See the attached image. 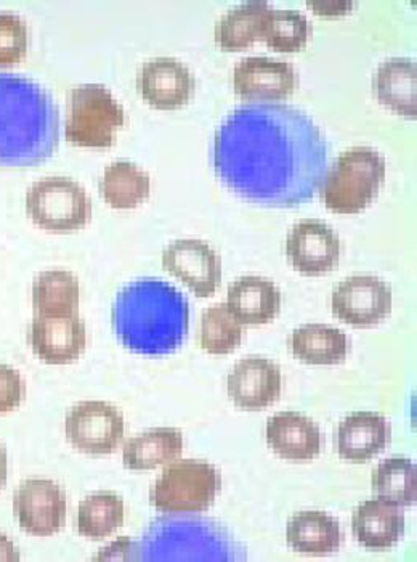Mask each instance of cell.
<instances>
[{"instance_id": "obj_14", "label": "cell", "mask_w": 417, "mask_h": 562, "mask_svg": "<svg viewBox=\"0 0 417 562\" xmlns=\"http://www.w3.org/2000/svg\"><path fill=\"white\" fill-rule=\"evenodd\" d=\"M31 350L47 366H69L86 352L87 329L79 314L66 317L34 315L27 331Z\"/></svg>"}, {"instance_id": "obj_23", "label": "cell", "mask_w": 417, "mask_h": 562, "mask_svg": "<svg viewBox=\"0 0 417 562\" xmlns=\"http://www.w3.org/2000/svg\"><path fill=\"white\" fill-rule=\"evenodd\" d=\"M290 349L295 359L308 366H339L349 356L350 341L342 329L308 324L292 333Z\"/></svg>"}, {"instance_id": "obj_16", "label": "cell", "mask_w": 417, "mask_h": 562, "mask_svg": "<svg viewBox=\"0 0 417 562\" xmlns=\"http://www.w3.org/2000/svg\"><path fill=\"white\" fill-rule=\"evenodd\" d=\"M221 539L218 533L208 536L206 522L190 520H156L142 540L135 560L177 561L198 560L194 551L206 550V540Z\"/></svg>"}, {"instance_id": "obj_26", "label": "cell", "mask_w": 417, "mask_h": 562, "mask_svg": "<svg viewBox=\"0 0 417 562\" xmlns=\"http://www.w3.org/2000/svg\"><path fill=\"white\" fill-rule=\"evenodd\" d=\"M79 300L81 286L78 277L68 270H45L33 281L34 315L66 317L78 314Z\"/></svg>"}, {"instance_id": "obj_13", "label": "cell", "mask_w": 417, "mask_h": 562, "mask_svg": "<svg viewBox=\"0 0 417 562\" xmlns=\"http://www.w3.org/2000/svg\"><path fill=\"white\" fill-rule=\"evenodd\" d=\"M162 266L198 297H211L221 286V256L201 239L170 243L162 252Z\"/></svg>"}, {"instance_id": "obj_7", "label": "cell", "mask_w": 417, "mask_h": 562, "mask_svg": "<svg viewBox=\"0 0 417 562\" xmlns=\"http://www.w3.org/2000/svg\"><path fill=\"white\" fill-rule=\"evenodd\" d=\"M26 213L50 234L81 231L92 218V200L81 183L68 177H44L26 193Z\"/></svg>"}, {"instance_id": "obj_1", "label": "cell", "mask_w": 417, "mask_h": 562, "mask_svg": "<svg viewBox=\"0 0 417 562\" xmlns=\"http://www.w3.org/2000/svg\"><path fill=\"white\" fill-rule=\"evenodd\" d=\"M212 165L236 195L271 207L311 201L328 173L325 134L288 103H246L215 132Z\"/></svg>"}, {"instance_id": "obj_17", "label": "cell", "mask_w": 417, "mask_h": 562, "mask_svg": "<svg viewBox=\"0 0 417 562\" xmlns=\"http://www.w3.org/2000/svg\"><path fill=\"white\" fill-rule=\"evenodd\" d=\"M228 395L243 411H263L280 398L283 376L280 367L266 357H246L228 374Z\"/></svg>"}, {"instance_id": "obj_18", "label": "cell", "mask_w": 417, "mask_h": 562, "mask_svg": "<svg viewBox=\"0 0 417 562\" xmlns=\"http://www.w3.org/2000/svg\"><path fill=\"white\" fill-rule=\"evenodd\" d=\"M391 423L375 412H354L337 429V452L352 463H367L391 443Z\"/></svg>"}, {"instance_id": "obj_6", "label": "cell", "mask_w": 417, "mask_h": 562, "mask_svg": "<svg viewBox=\"0 0 417 562\" xmlns=\"http://www.w3.org/2000/svg\"><path fill=\"white\" fill-rule=\"evenodd\" d=\"M221 473L201 460L167 464L149 491V502L165 515H193L211 508L221 491Z\"/></svg>"}, {"instance_id": "obj_10", "label": "cell", "mask_w": 417, "mask_h": 562, "mask_svg": "<svg viewBox=\"0 0 417 562\" xmlns=\"http://www.w3.org/2000/svg\"><path fill=\"white\" fill-rule=\"evenodd\" d=\"M333 312L343 324L371 328L392 314V290L373 276H354L343 280L333 293Z\"/></svg>"}, {"instance_id": "obj_5", "label": "cell", "mask_w": 417, "mask_h": 562, "mask_svg": "<svg viewBox=\"0 0 417 562\" xmlns=\"http://www.w3.org/2000/svg\"><path fill=\"white\" fill-rule=\"evenodd\" d=\"M124 124V109L108 87L81 85L69 90L65 123L69 144L82 148L113 147Z\"/></svg>"}, {"instance_id": "obj_9", "label": "cell", "mask_w": 417, "mask_h": 562, "mask_svg": "<svg viewBox=\"0 0 417 562\" xmlns=\"http://www.w3.org/2000/svg\"><path fill=\"white\" fill-rule=\"evenodd\" d=\"M66 512L65 491L50 479H26L13 497V513L20 529L33 537H52L60 532Z\"/></svg>"}, {"instance_id": "obj_24", "label": "cell", "mask_w": 417, "mask_h": 562, "mask_svg": "<svg viewBox=\"0 0 417 562\" xmlns=\"http://www.w3.org/2000/svg\"><path fill=\"white\" fill-rule=\"evenodd\" d=\"M286 540L292 550L298 553L323 557L339 550L342 529L339 520L328 513L302 512L288 522Z\"/></svg>"}, {"instance_id": "obj_4", "label": "cell", "mask_w": 417, "mask_h": 562, "mask_svg": "<svg viewBox=\"0 0 417 562\" xmlns=\"http://www.w3.org/2000/svg\"><path fill=\"white\" fill-rule=\"evenodd\" d=\"M385 180V159L371 147L340 153L322 186V200L331 213L358 214L377 198Z\"/></svg>"}, {"instance_id": "obj_3", "label": "cell", "mask_w": 417, "mask_h": 562, "mask_svg": "<svg viewBox=\"0 0 417 562\" xmlns=\"http://www.w3.org/2000/svg\"><path fill=\"white\" fill-rule=\"evenodd\" d=\"M60 110L34 79L0 72V168H33L60 144Z\"/></svg>"}, {"instance_id": "obj_35", "label": "cell", "mask_w": 417, "mask_h": 562, "mask_svg": "<svg viewBox=\"0 0 417 562\" xmlns=\"http://www.w3.org/2000/svg\"><path fill=\"white\" fill-rule=\"evenodd\" d=\"M20 560L19 547L0 530V562H19Z\"/></svg>"}, {"instance_id": "obj_30", "label": "cell", "mask_w": 417, "mask_h": 562, "mask_svg": "<svg viewBox=\"0 0 417 562\" xmlns=\"http://www.w3.org/2000/svg\"><path fill=\"white\" fill-rule=\"evenodd\" d=\"M374 494L398 506L415 505L417 499V471L415 461L392 457L375 468L371 477Z\"/></svg>"}, {"instance_id": "obj_36", "label": "cell", "mask_w": 417, "mask_h": 562, "mask_svg": "<svg viewBox=\"0 0 417 562\" xmlns=\"http://www.w3.org/2000/svg\"><path fill=\"white\" fill-rule=\"evenodd\" d=\"M7 476H9V458H7L5 446L0 440V492L5 487Z\"/></svg>"}, {"instance_id": "obj_15", "label": "cell", "mask_w": 417, "mask_h": 562, "mask_svg": "<svg viewBox=\"0 0 417 562\" xmlns=\"http://www.w3.org/2000/svg\"><path fill=\"white\" fill-rule=\"evenodd\" d=\"M194 87H196L194 76L177 58H149L138 69V92L153 109H182L193 97Z\"/></svg>"}, {"instance_id": "obj_34", "label": "cell", "mask_w": 417, "mask_h": 562, "mask_svg": "<svg viewBox=\"0 0 417 562\" xmlns=\"http://www.w3.org/2000/svg\"><path fill=\"white\" fill-rule=\"evenodd\" d=\"M26 397V383L16 368L0 366V415L16 411Z\"/></svg>"}, {"instance_id": "obj_2", "label": "cell", "mask_w": 417, "mask_h": 562, "mask_svg": "<svg viewBox=\"0 0 417 562\" xmlns=\"http://www.w3.org/2000/svg\"><path fill=\"white\" fill-rule=\"evenodd\" d=\"M111 321L125 349L140 356H169L185 342L190 304L165 280H135L116 294Z\"/></svg>"}, {"instance_id": "obj_32", "label": "cell", "mask_w": 417, "mask_h": 562, "mask_svg": "<svg viewBox=\"0 0 417 562\" xmlns=\"http://www.w3.org/2000/svg\"><path fill=\"white\" fill-rule=\"evenodd\" d=\"M312 36V23L297 10L271 9L263 23V41L270 48L283 54L302 50Z\"/></svg>"}, {"instance_id": "obj_27", "label": "cell", "mask_w": 417, "mask_h": 562, "mask_svg": "<svg viewBox=\"0 0 417 562\" xmlns=\"http://www.w3.org/2000/svg\"><path fill=\"white\" fill-rule=\"evenodd\" d=\"M100 195L113 210H135L151 193L148 172L131 161H114L103 171L99 183Z\"/></svg>"}, {"instance_id": "obj_8", "label": "cell", "mask_w": 417, "mask_h": 562, "mask_svg": "<svg viewBox=\"0 0 417 562\" xmlns=\"http://www.w3.org/2000/svg\"><path fill=\"white\" fill-rule=\"evenodd\" d=\"M68 442L86 454H111L120 449L124 439L123 413L102 401H87L69 408L65 419Z\"/></svg>"}, {"instance_id": "obj_28", "label": "cell", "mask_w": 417, "mask_h": 562, "mask_svg": "<svg viewBox=\"0 0 417 562\" xmlns=\"http://www.w3.org/2000/svg\"><path fill=\"white\" fill-rule=\"evenodd\" d=\"M270 10V3L266 0H253L235 7L215 24V43L228 52L249 47L260 41Z\"/></svg>"}, {"instance_id": "obj_20", "label": "cell", "mask_w": 417, "mask_h": 562, "mask_svg": "<svg viewBox=\"0 0 417 562\" xmlns=\"http://www.w3.org/2000/svg\"><path fill=\"white\" fill-rule=\"evenodd\" d=\"M352 530L358 543L368 550H388L405 536V515L402 506L388 499H367L354 509Z\"/></svg>"}, {"instance_id": "obj_33", "label": "cell", "mask_w": 417, "mask_h": 562, "mask_svg": "<svg viewBox=\"0 0 417 562\" xmlns=\"http://www.w3.org/2000/svg\"><path fill=\"white\" fill-rule=\"evenodd\" d=\"M30 48V27L19 13L0 12V68L20 64Z\"/></svg>"}, {"instance_id": "obj_29", "label": "cell", "mask_w": 417, "mask_h": 562, "mask_svg": "<svg viewBox=\"0 0 417 562\" xmlns=\"http://www.w3.org/2000/svg\"><path fill=\"white\" fill-rule=\"evenodd\" d=\"M123 497L114 492H97L82 499L78 509V532L89 540H103L123 527Z\"/></svg>"}, {"instance_id": "obj_11", "label": "cell", "mask_w": 417, "mask_h": 562, "mask_svg": "<svg viewBox=\"0 0 417 562\" xmlns=\"http://www.w3.org/2000/svg\"><path fill=\"white\" fill-rule=\"evenodd\" d=\"M297 86L294 66L280 58H243L233 71L236 95L252 103H278L292 95Z\"/></svg>"}, {"instance_id": "obj_21", "label": "cell", "mask_w": 417, "mask_h": 562, "mask_svg": "<svg viewBox=\"0 0 417 562\" xmlns=\"http://www.w3.org/2000/svg\"><path fill=\"white\" fill-rule=\"evenodd\" d=\"M227 305L243 325L270 324L280 314L281 291L263 277H241L229 284Z\"/></svg>"}, {"instance_id": "obj_19", "label": "cell", "mask_w": 417, "mask_h": 562, "mask_svg": "<svg viewBox=\"0 0 417 562\" xmlns=\"http://www.w3.org/2000/svg\"><path fill=\"white\" fill-rule=\"evenodd\" d=\"M267 442L278 457L312 461L323 449V434L313 419L297 412H283L267 423Z\"/></svg>"}, {"instance_id": "obj_25", "label": "cell", "mask_w": 417, "mask_h": 562, "mask_svg": "<svg viewBox=\"0 0 417 562\" xmlns=\"http://www.w3.org/2000/svg\"><path fill=\"white\" fill-rule=\"evenodd\" d=\"M183 436L176 428L149 429L132 437L123 449L124 467L131 471H151L182 457Z\"/></svg>"}, {"instance_id": "obj_22", "label": "cell", "mask_w": 417, "mask_h": 562, "mask_svg": "<svg viewBox=\"0 0 417 562\" xmlns=\"http://www.w3.org/2000/svg\"><path fill=\"white\" fill-rule=\"evenodd\" d=\"M416 61L412 58L394 57L379 66L373 79L375 95L382 105L395 113L416 120Z\"/></svg>"}, {"instance_id": "obj_12", "label": "cell", "mask_w": 417, "mask_h": 562, "mask_svg": "<svg viewBox=\"0 0 417 562\" xmlns=\"http://www.w3.org/2000/svg\"><path fill=\"white\" fill-rule=\"evenodd\" d=\"M286 256L291 266L302 276H325L339 266V235L328 224L316 218L301 221L288 234Z\"/></svg>"}, {"instance_id": "obj_31", "label": "cell", "mask_w": 417, "mask_h": 562, "mask_svg": "<svg viewBox=\"0 0 417 562\" xmlns=\"http://www.w3.org/2000/svg\"><path fill=\"white\" fill-rule=\"evenodd\" d=\"M245 328L229 312L227 304L211 305L203 312L200 325V346L212 356L235 352L243 341Z\"/></svg>"}]
</instances>
